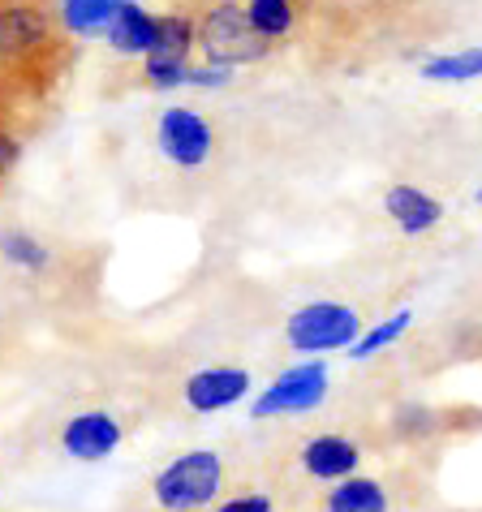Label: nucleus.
<instances>
[{
	"instance_id": "nucleus-17",
	"label": "nucleus",
	"mask_w": 482,
	"mask_h": 512,
	"mask_svg": "<svg viewBox=\"0 0 482 512\" xmlns=\"http://www.w3.org/2000/svg\"><path fill=\"white\" fill-rule=\"evenodd\" d=\"M409 323H414V310H396V315H388V319H379L375 327H366V332L353 340V349H349V358H358V362H366V358H375V353H384V349H392L396 340H401L405 332H409Z\"/></svg>"
},
{
	"instance_id": "nucleus-3",
	"label": "nucleus",
	"mask_w": 482,
	"mask_h": 512,
	"mask_svg": "<svg viewBox=\"0 0 482 512\" xmlns=\"http://www.w3.org/2000/svg\"><path fill=\"white\" fill-rule=\"evenodd\" d=\"M198 26V48L211 65H254L263 61L272 44L267 39L254 35V26L246 18V5H237V0H220V5H207L203 18L194 22Z\"/></svg>"
},
{
	"instance_id": "nucleus-13",
	"label": "nucleus",
	"mask_w": 482,
	"mask_h": 512,
	"mask_svg": "<svg viewBox=\"0 0 482 512\" xmlns=\"http://www.w3.org/2000/svg\"><path fill=\"white\" fill-rule=\"evenodd\" d=\"M56 9H61L69 39H91V35H108L117 0H61Z\"/></svg>"
},
{
	"instance_id": "nucleus-16",
	"label": "nucleus",
	"mask_w": 482,
	"mask_h": 512,
	"mask_svg": "<svg viewBox=\"0 0 482 512\" xmlns=\"http://www.w3.org/2000/svg\"><path fill=\"white\" fill-rule=\"evenodd\" d=\"M422 78H431V82H478L482 78V44L422 61Z\"/></svg>"
},
{
	"instance_id": "nucleus-2",
	"label": "nucleus",
	"mask_w": 482,
	"mask_h": 512,
	"mask_svg": "<svg viewBox=\"0 0 482 512\" xmlns=\"http://www.w3.org/2000/svg\"><path fill=\"white\" fill-rule=\"evenodd\" d=\"M224 457L216 448H190L151 478V504L160 512H207L224 495Z\"/></svg>"
},
{
	"instance_id": "nucleus-23",
	"label": "nucleus",
	"mask_w": 482,
	"mask_h": 512,
	"mask_svg": "<svg viewBox=\"0 0 482 512\" xmlns=\"http://www.w3.org/2000/svg\"><path fill=\"white\" fill-rule=\"evenodd\" d=\"M229 82H233L229 65H211V61L190 65V87H198V91H220V87H229Z\"/></svg>"
},
{
	"instance_id": "nucleus-11",
	"label": "nucleus",
	"mask_w": 482,
	"mask_h": 512,
	"mask_svg": "<svg viewBox=\"0 0 482 512\" xmlns=\"http://www.w3.org/2000/svg\"><path fill=\"white\" fill-rule=\"evenodd\" d=\"M319 512H396V495L384 478L353 474L319 495Z\"/></svg>"
},
{
	"instance_id": "nucleus-9",
	"label": "nucleus",
	"mask_w": 482,
	"mask_h": 512,
	"mask_svg": "<svg viewBox=\"0 0 482 512\" xmlns=\"http://www.w3.org/2000/svg\"><path fill=\"white\" fill-rule=\"evenodd\" d=\"M125 422L112 409H82L61 426V452L74 461H104L121 448Z\"/></svg>"
},
{
	"instance_id": "nucleus-19",
	"label": "nucleus",
	"mask_w": 482,
	"mask_h": 512,
	"mask_svg": "<svg viewBox=\"0 0 482 512\" xmlns=\"http://www.w3.org/2000/svg\"><path fill=\"white\" fill-rule=\"evenodd\" d=\"M0 254L13 263V267H22V272H44L48 267V246L39 241L35 233H26V229H9V233H0Z\"/></svg>"
},
{
	"instance_id": "nucleus-4",
	"label": "nucleus",
	"mask_w": 482,
	"mask_h": 512,
	"mask_svg": "<svg viewBox=\"0 0 482 512\" xmlns=\"http://www.w3.org/2000/svg\"><path fill=\"white\" fill-rule=\"evenodd\" d=\"M332 392V371L319 358L310 362H293L289 371H280L267 388L250 401V418L254 422H272V418H297L310 414L328 401Z\"/></svg>"
},
{
	"instance_id": "nucleus-25",
	"label": "nucleus",
	"mask_w": 482,
	"mask_h": 512,
	"mask_svg": "<svg viewBox=\"0 0 482 512\" xmlns=\"http://www.w3.org/2000/svg\"><path fill=\"white\" fill-rule=\"evenodd\" d=\"M478 203H482V186H478Z\"/></svg>"
},
{
	"instance_id": "nucleus-20",
	"label": "nucleus",
	"mask_w": 482,
	"mask_h": 512,
	"mask_svg": "<svg viewBox=\"0 0 482 512\" xmlns=\"http://www.w3.org/2000/svg\"><path fill=\"white\" fill-rule=\"evenodd\" d=\"M143 82L151 91L190 87V61H177V56H147L143 61Z\"/></svg>"
},
{
	"instance_id": "nucleus-8",
	"label": "nucleus",
	"mask_w": 482,
	"mask_h": 512,
	"mask_svg": "<svg viewBox=\"0 0 482 512\" xmlns=\"http://www.w3.org/2000/svg\"><path fill=\"white\" fill-rule=\"evenodd\" d=\"M254 379L246 366H203L181 383V401L190 414H224V409L241 405L250 396Z\"/></svg>"
},
{
	"instance_id": "nucleus-6",
	"label": "nucleus",
	"mask_w": 482,
	"mask_h": 512,
	"mask_svg": "<svg viewBox=\"0 0 482 512\" xmlns=\"http://www.w3.org/2000/svg\"><path fill=\"white\" fill-rule=\"evenodd\" d=\"M155 142H160V155L177 168H203L211 160V147H216V134L203 112H194L186 104H173L160 112V125H155Z\"/></svg>"
},
{
	"instance_id": "nucleus-12",
	"label": "nucleus",
	"mask_w": 482,
	"mask_h": 512,
	"mask_svg": "<svg viewBox=\"0 0 482 512\" xmlns=\"http://www.w3.org/2000/svg\"><path fill=\"white\" fill-rule=\"evenodd\" d=\"M384 211L392 216V224L409 237H422L431 233L439 220H444V207H439V198H431L427 190L409 186V181H396V186L384 194Z\"/></svg>"
},
{
	"instance_id": "nucleus-14",
	"label": "nucleus",
	"mask_w": 482,
	"mask_h": 512,
	"mask_svg": "<svg viewBox=\"0 0 482 512\" xmlns=\"http://www.w3.org/2000/svg\"><path fill=\"white\" fill-rule=\"evenodd\" d=\"M246 18L254 26V35L276 44V39L293 35L297 26V0H246Z\"/></svg>"
},
{
	"instance_id": "nucleus-10",
	"label": "nucleus",
	"mask_w": 482,
	"mask_h": 512,
	"mask_svg": "<svg viewBox=\"0 0 482 512\" xmlns=\"http://www.w3.org/2000/svg\"><path fill=\"white\" fill-rule=\"evenodd\" d=\"M155 35H160V13H147L138 0H117L108 22V48H117L121 56H147L155 52Z\"/></svg>"
},
{
	"instance_id": "nucleus-18",
	"label": "nucleus",
	"mask_w": 482,
	"mask_h": 512,
	"mask_svg": "<svg viewBox=\"0 0 482 512\" xmlns=\"http://www.w3.org/2000/svg\"><path fill=\"white\" fill-rule=\"evenodd\" d=\"M194 48H198V26H194L190 13H160V35H155L151 56H177V61H190Z\"/></svg>"
},
{
	"instance_id": "nucleus-15",
	"label": "nucleus",
	"mask_w": 482,
	"mask_h": 512,
	"mask_svg": "<svg viewBox=\"0 0 482 512\" xmlns=\"http://www.w3.org/2000/svg\"><path fill=\"white\" fill-rule=\"evenodd\" d=\"M448 414L444 409H431V405H401L392 414V435L401 439V444H427V439L444 435V422Z\"/></svg>"
},
{
	"instance_id": "nucleus-1",
	"label": "nucleus",
	"mask_w": 482,
	"mask_h": 512,
	"mask_svg": "<svg viewBox=\"0 0 482 512\" xmlns=\"http://www.w3.org/2000/svg\"><path fill=\"white\" fill-rule=\"evenodd\" d=\"M74 65V44L52 0H0V78L31 108L48 95Z\"/></svg>"
},
{
	"instance_id": "nucleus-21",
	"label": "nucleus",
	"mask_w": 482,
	"mask_h": 512,
	"mask_svg": "<svg viewBox=\"0 0 482 512\" xmlns=\"http://www.w3.org/2000/svg\"><path fill=\"white\" fill-rule=\"evenodd\" d=\"M207 512H276V500L267 491H259V487H241L233 495H220Z\"/></svg>"
},
{
	"instance_id": "nucleus-22",
	"label": "nucleus",
	"mask_w": 482,
	"mask_h": 512,
	"mask_svg": "<svg viewBox=\"0 0 482 512\" xmlns=\"http://www.w3.org/2000/svg\"><path fill=\"white\" fill-rule=\"evenodd\" d=\"M26 112H35L26 99L9 87L5 78H0V130H18V134H26V125H22V117Z\"/></svg>"
},
{
	"instance_id": "nucleus-24",
	"label": "nucleus",
	"mask_w": 482,
	"mask_h": 512,
	"mask_svg": "<svg viewBox=\"0 0 482 512\" xmlns=\"http://www.w3.org/2000/svg\"><path fill=\"white\" fill-rule=\"evenodd\" d=\"M22 160V134L18 130H0V190L13 177V168Z\"/></svg>"
},
{
	"instance_id": "nucleus-7",
	"label": "nucleus",
	"mask_w": 482,
	"mask_h": 512,
	"mask_svg": "<svg viewBox=\"0 0 482 512\" xmlns=\"http://www.w3.org/2000/svg\"><path fill=\"white\" fill-rule=\"evenodd\" d=\"M293 461H297V469H302V478L332 487V482H340V478L362 474L366 448L345 431H319L293 452Z\"/></svg>"
},
{
	"instance_id": "nucleus-5",
	"label": "nucleus",
	"mask_w": 482,
	"mask_h": 512,
	"mask_svg": "<svg viewBox=\"0 0 482 512\" xmlns=\"http://www.w3.org/2000/svg\"><path fill=\"white\" fill-rule=\"evenodd\" d=\"M358 336H362V315L345 302H306L302 310H293L285 323V340L293 353L353 349Z\"/></svg>"
}]
</instances>
